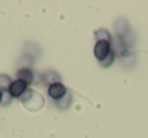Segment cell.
<instances>
[{"label": "cell", "mask_w": 148, "mask_h": 138, "mask_svg": "<svg viewBox=\"0 0 148 138\" xmlns=\"http://www.w3.org/2000/svg\"><path fill=\"white\" fill-rule=\"evenodd\" d=\"M3 93H4V91H1V89H0V105H1V103H2Z\"/></svg>", "instance_id": "5bb4252c"}, {"label": "cell", "mask_w": 148, "mask_h": 138, "mask_svg": "<svg viewBox=\"0 0 148 138\" xmlns=\"http://www.w3.org/2000/svg\"><path fill=\"white\" fill-rule=\"evenodd\" d=\"M12 81L13 80L10 77V75L1 73L0 74V89L2 91H8V89L12 83Z\"/></svg>", "instance_id": "8fae6325"}, {"label": "cell", "mask_w": 148, "mask_h": 138, "mask_svg": "<svg viewBox=\"0 0 148 138\" xmlns=\"http://www.w3.org/2000/svg\"><path fill=\"white\" fill-rule=\"evenodd\" d=\"M29 89V85L21 79H15L12 81L11 85L8 89V93L13 99L21 100V97L25 95V91Z\"/></svg>", "instance_id": "3957f363"}, {"label": "cell", "mask_w": 148, "mask_h": 138, "mask_svg": "<svg viewBox=\"0 0 148 138\" xmlns=\"http://www.w3.org/2000/svg\"><path fill=\"white\" fill-rule=\"evenodd\" d=\"M95 40L97 41H108L110 43H113V37L111 33L106 29H99L95 32Z\"/></svg>", "instance_id": "30bf717a"}, {"label": "cell", "mask_w": 148, "mask_h": 138, "mask_svg": "<svg viewBox=\"0 0 148 138\" xmlns=\"http://www.w3.org/2000/svg\"><path fill=\"white\" fill-rule=\"evenodd\" d=\"M16 79H21L23 80L27 85H32L35 83L36 79V73L32 68H18L15 73Z\"/></svg>", "instance_id": "8992f818"}, {"label": "cell", "mask_w": 148, "mask_h": 138, "mask_svg": "<svg viewBox=\"0 0 148 138\" xmlns=\"http://www.w3.org/2000/svg\"><path fill=\"white\" fill-rule=\"evenodd\" d=\"M72 102H73V95L70 91H67L65 95L62 97L61 100L55 102V106L61 111H67L72 105Z\"/></svg>", "instance_id": "ba28073f"}, {"label": "cell", "mask_w": 148, "mask_h": 138, "mask_svg": "<svg viewBox=\"0 0 148 138\" xmlns=\"http://www.w3.org/2000/svg\"><path fill=\"white\" fill-rule=\"evenodd\" d=\"M115 31L118 36V39H121V38L125 37L128 33H130L131 30H130V25L126 19H119L115 23Z\"/></svg>", "instance_id": "52a82bcc"}, {"label": "cell", "mask_w": 148, "mask_h": 138, "mask_svg": "<svg viewBox=\"0 0 148 138\" xmlns=\"http://www.w3.org/2000/svg\"><path fill=\"white\" fill-rule=\"evenodd\" d=\"M21 102L23 108H25L27 111L32 112V113L39 112L45 106L44 95L33 89H29L25 91V95L21 97Z\"/></svg>", "instance_id": "6da1fadb"}, {"label": "cell", "mask_w": 148, "mask_h": 138, "mask_svg": "<svg viewBox=\"0 0 148 138\" xmlns=\"http://www.w3.org/2000/svg\"><path fill=\"white\" fill-rule=\"evenodd\" d=\"M40 81L45 87H50L56 82H61L62 77L56 70H47L40 74Z\"/></svg>", "instance_id": "5b68a950"}, {"label": "cell", "mask_w": 148, "mask_h": 138, "mask_svg": "<svg viewBox=\"0 0 148 138\" xmlns=\"http://www.w3.org/2000/svg\"><path fill=\"white\" fill-rule=\"evenodd\" d=\"M48 95L53 100L54 102H57L61 100L64 95L67 93L68 89L62 82H56L48 87Z\"/></svg>", "instance_id": "277c9868"}, {"label": "cell", "mask_w": 148, "mask_h": 138, "mask_svg": "<svg viewBox=\"0 0 148 138\" xmlns=\"http://www.w3.org/2000/svg\"><path fill=\"white\" fill-rule=\"evenodd\" d=\"M115 59H116V53H115L114 50H112V52L110 53V55L108 56L103 61L99 62V65H101L103 68H108V67H110V66L113 65Z\"/></svg>", "instance_id": "7c38bea8"}, {"label": "cell", "mask_w": 148, "mask_h": 138, "mask_svg": "<svg viewBox=\"0 0 148 138\" xmlns=\"http://www.w3.org/2000/svg\"><path fill=\"white\" fill-rule=\"evenodd\" d=\"M112 43L108 41H97L93 48V55L99 62L103 61L112 52Z\"/></svg>", "instance_id": "7a4b0ae2"}, {"label": "cell", "mask_w": 148, "mask_h": 138, "mask_svg": "<svg viewBox=\"0 0 148 138\" xmlns=\"http://www.w3.org/2000/svg\"><path fill=\"white\" fill-rule=\"evenodd\" d=\"M34 61H35V57L29 55V54H23L21 58L17 61V66L19 68H31L34 64Z\"/></svg>", "instance_id": "9c48e42d"}, {"label": "cell", "mask_w": 148, "mask_h": 138, "mask_svg": "<svg viewBox=\"0 0 148 138\" xmlns=\"http://www.w3.org/2000/svg\"><path fill=\"white\" fill-rule=\"evenodd\" d=\"M13 97H11L10 95H9L8 91H4V93H3V99H2V103H1V105L2 107H6V106H9L10 105V103L12 102Z\"/></svg>", "instance_id": "4fadbf2b"}]
</instances>
